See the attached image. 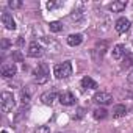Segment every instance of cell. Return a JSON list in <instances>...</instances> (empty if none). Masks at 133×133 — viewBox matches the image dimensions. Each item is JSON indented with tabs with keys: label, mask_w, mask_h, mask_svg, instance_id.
<instances>
[{
	"label": "cell",
	"mask_w": 133,
	"mask_h": 133,
	"mask_svg": "<svg viewBox=\"0 0 133 133\" xmlns=\"http://www.w3.org/2000/svg\"><path fill=\"white\" fill-rule=\"evenodd\" d=\"M35 75V80L38 82V85H44L49 82V77H50V71H49V66L45 63H39L36 66V69L33 72Z\"/></svg>",
	"instance_id": "obj_1"
},
{
	"label": "cell",
	"mask_w": 133,
	"mask_h": 133,
	"mask_svg": "<svg viewBox=\"0 0 133 133\" xmlns=\"http://www.w3.org/2000/svg\"><path fill=\"white\" fill-rule=\"evenodd\" d=\"M53 74L56 78H69L72 75V64L71 61H64L61 64H56L55 68H53Z\"/></svg>",
	"instance_id": "obj_2"
},
{
	"label": "cell",
	"mask_w": 133,
	"mask_h": 133,
	"mask_svg": "<svg viewBox=\"0 0 133 133\" xmlns=\"http://www.w3.org/2000/svg\"><path fill=\"white\" fill-rule=\"evenodd\" d=\"M0 103H2V111H3V113H10V111H13V108H14V105H16V102H14V96H13L11 92H8V91L2 92V97H0Z\"/></svg>",
	"instance_id": "obj_3"
},
{
	"label": "cell",
	"mask_w": 133,
	"mask_h": 133,
	"mask_svg": "<svg viewBox=\"0 0 133 133\" xmlns=\"http://www.w3.org/2000/svg\"><path fill=\"white\" fill-rule=\"evenodd\" d=\"M94 102L99 103V105H110L113 102V96L110 92H105V91H99L94 94Z\"/></svg>",
	"instance_id": "obj_4"
},
{
	"label": "cell",
	"mask_w": 133,
	"mask_h": 133,
	"mask_svg": "<svg viewBox=\"0 0 133 133\" xmlns=\"http://www.w3.org/2000/svg\"><path fill=\"white\" fill-rule=\"evenodd\" d=\"M130 27H131V24H130V21L127 19V17H119L117 21H116V24H114V30L117 31V33H127L128 30H130Z\"/></svg>",
	"instance_id": "obj_5"
},
{
	"label": "cell",
	"mask_w": 133,
	"mask_h": 133,
	"mask_svg": "<svg viewBox=\"0 0 133 133\" xmlns=\"http://www.w3.org/2000/svg\"><path fill=\"white\" fill-rule=\"evenodd\" d=\"M42 53H44V49L41 47V44H38V42H31V44L28 45L27 55H28L30 58H39V56H42Z\"/></svg>",
	"instance_id": "obj_6"
},
{
	"label": "cell",
	"mask_w": 133,
	"mask_h": 133,
	"mask_svg": "<svg viewBox=\"0 0 133 133\" xmlns=\"http://www.w3.org/2000/svg\"><path fill=\"white\" fill-rule=\"evenodd\" d=\"M16 74H17V68H16L14 63H8V64H3L2 66V75L5 78H11Z\"/></svg>",
	"instance_id": "obj_7"
},
{
	"label": "cell",
	"mask_w": 133,
	"mask_h": 133,
	"mask_svg": "<svg viewBox=\"0 0 133 133\" xmlns=\"http://www.w3.org/2000/svg\"><path fill=\"white\" fill-rule=\"evenodd\" d=\"M59 102H61V105H66V107L75 105V96L69 91H64L59 94Z\"/></svg>",
	"instance_id": "obj_8"
},
{
	"label": "cell",
	"mask_w": 133,
	"mask_h": 133,
	"mask_svg": "<svg viewBox=\"0 0 133 133\" xmlns=\"http://www.w3.org/2000/svg\"><path fill=\"white\" fill-rule=\"evenodd\" d=\"M56 99V91L55 89H50V91H45L41 94V102L44 105H52Z\"/></svg>",
	"instance_id": "obj_9"
},
{
	"label": "cell",
	"mask_w": 133,
	"mask_h": 133,
	"mask_svg": "<svg viewBox=\"0 0 133 133\" xmlns=\"http://www.w3.org/2000/svg\"><path fill=\"white\" fill-rule=\"evenodd\" d=\"M2 24L6 30H16V22L10 13H2Z\"/></svg>",
	"instance_id": "obj_10"
},
{
	"label": "cell",
	"mask_w": 133,
	"mask_h": 133,
	"mask_svg": "<svg viewBox=\"0 0 133 133\" xmlns=\"http://www.w3.org/2000/svg\"><path fill=\"white\" fill-rule=\"evenodd\" d=\"M125 50H127V49H125L124 44H116V45L113 47V52H111V53H113V58H114V59H122V58L125 56V53H127Z\"/></svg>",
	"instance_id": "obj_11"
},
{
	"label": "cell",
	"mask_w": 133,
	"mask_h": 133,
	"mask_svg": "<svg viewBox=\"0 0 133 133\" xmlns=\"http://www.w3.org/2000/svg\"><path fill=\"white\" fill-rule=\"evenodd\" d=\"M82 42H83V35H80V33H72V35L68 36V44L71 47H77Z\"/></svg>",
	"instance_id": "obj_12"
},
{
	"label": "cell",
	"mask_w": 133,
	"mask_h": 133,
	"mask_svg": "<svg viewBox=\"0 0 133 133\" xmlns=\"http://www.w3.org/2000/svg\"><path fill=\"white\" fill-rule=\"evenodd\" d=\"M127 6V2H124V0H119V2H113L108 5V10L113 11V13H121L122 10H125Z\"/></svg>",
	"instance_id": "obj_13"
},
{
	"label": "cell",
	"mask_w": 133,
	"mask_h": 133,
	"mask_svg": "<svg viewBox=\"0 0 133 133\" xmlns=\"http://www.w3.org/2000/svg\"><path fill=\"white\" fill-rule=\"evenodd\" d=\"M111 113H113V117H122L127 114V107L125 105H116V107H113Z\"/></svg>",
	"instance_id": "obj_14"
},
{
	"label": "cell",
	"mask_w": 133,
	"mask_h": 133,
	"mask_svg": "<svg viewBox=\"0 0 133 133\" xmlns=\"http://www.w3.org/2000/svg\"><path fill=\"white\" fill-rule=\"evenodd\" d=\"M82 86H83L85 89H96V88H97V83H96L91 77H85V78L82 80Z\"/></svg>",
	"instance_id": "obj_15"
},
{
	"label": "cell",
	"mask_w": 133,
	"mask_h": 133,
	"mask_svg": "<svg viewBox=\"0 0 133 133\" xmlns=\"http://www.w3.org/2000/svg\"><path fill=\"white\" fill-rule=\"evenodd\" d=\"M107 116H108V111H107L105 108H97V110H94V119L102 121V119H105Z\"/></svg>",
	"instance_id": "obj_16"
},
{
	"label": "cell",
	"mask_w": 133,
	"mask_h": 133,
	"mask_svg": "<svg viewBox=\"0 0 133 133\" xmlns=\"http://www.w3.org/2000/svg\"><path fill=\"white\" fill-rule=\"evenodd\" d=\"M49 28H50V31L58 33V31H61V30H63V24H61L59 21H52V22L49 24Z\"/></svg>",
	"instance_id": "obj_17"
},
{
	"label": "cell",
	"mask_w": 133,
	"mask_h": 133,
	"mask_svg": "<svg viewBox=\"0 0 133 133\" xmlns=\"http://www.w3.org/2000/svg\"><path fill=\"white\" fill-rule=\"evenodd\" d=\"M131 64H133V55L125 53V56H124V63H122V68H130Z\"/></svg>",
	"instance_id": "obj_18"
},
{
	"label": "cell",
	"mask_w": 133,
	"mask_h": 133,
	"mask_svg": "<svg viewBox=\"0 0 133 133\" xmlns=\"http://www.w3.org/2000/svg\"><path fill=\"white\" fill-rule=\"evenodd\" d=\"M35 133H50V127L49 125H38L35 128Z\"/></svg>",
	"instance_id": "obj_19"
},
{
	"label": "cell",
	"mask_w": 133,
	"mask_h": 133,
	"mask_svg": "<svg viewBox=\"0 0 133 133\" xmlns=\"http://www.w3.org/2000/svg\"><path fill=\"white\" fill-rule=\"evenodd\" d=\"M8 6L10 8H21L22 6V2H19V0H10V2H8Z\"/></svg>",
	"instance_id": "obj_20"
},
{
	"label": "cell",
	"mask_w": 133,
	"mask_h": 133,
	"mask_svg": "<svg viewBox=\"0 0 133 133\" xmlns=\"http://www.w3.org/2000/svg\"><path fill=\"white\" fill-rule=\"evenodd\" d=\"M22 59H24V58H22L21 52H19V50H16V52L13 53V63H14V61H16V63H22Z\"/></svg>",
	"instance_id": "obj_21"
},
{
	"label": "cell",
	"mask_w": 133,
	"mask_h": 133,
	"mask_svg": "<svg viewBox=\"0 0 133 133\" xmlns=\"http://www.w3.org/2000/svg\"><path fill=\"white\" fill-rule=\"evenodd\" d=\"M82 17H83L82 11H74V13L71 14V19H72V21H80Z\"/></svg>",
	"instance_id": "obj_22"
},
{
	"label": "cell",
	"mask_w": 133,
	"mask_h": 133,
	"mask_svg": "<svg viewBox=\"0 0 133 133\" xmlns=\"http://www.w3.org/2000/svg\"><path fill=\"white\" fill-rule=\"evenodd\" d=\"M85 116V108H77V111H75V119H82Z\"/></svg>",
	"instance_id": "obj_23"
},
{
	"label": "cell",
	"mask_w": 133,
	"mask_h": 133,
	"mask_svg": "<svg viewBox=\"0 0 133 133\" xmlns=\"http://www.w3.org/2000/svg\"><path fill=\"white\" fill-rule=\"evenodd\" d=\"M21 96H22V103H24V105L30 102V94H28V92H25V91H22V94H21Z\"/></svg>",
	"instance_id": "obj_24"
},
{
	"label": "cell",
	"mask_w": 133,
	"mask_h": 133,
	"mask_svg": "<svg viewBox=\"0 0 133 133\" xmlns=\"http://www.w3.org/2000/svg\"><path fill=\"white\" fill-rule=\"evenodd\" d=\"M10 45H11V42L8 39H2V50H6Z\"/></svg>",
	"instance_id": "obj_25"
},
{
	"label": "cell",
	"mask_w": 133,
	"mask_h": 133,
	"mask_svg": "<svg viewBox=\"0 0 133 133\" xmlns=\"http://www.w3.org/2000/svg\"><path fill=\"white\" fill-rule=\"evenodd\" d=\"M58 6V3H55V2H47V8L49 10H53V8H56Z\"/></svg>",
	"instance_id": "obj_26"
},
{
	"label": "cell",
	"mask_w": 133,
	"mask_h": 133,
	"mask_svg": "<svg viewBox=\"0 0 133 133\" xmlns=\"http://www.w3.org/2000/svg\"><path fill=\"white\" fill-rule=\"evenodd\" d=\"M17 45H19V47H21V45H24V38H22V36L17 39Z\"/></svg>",
	"instance_id": "obj_27"
},
{
	"label": "cell",
	"mask_w": 133,
	"mask_h": 133,
	"mask_svg": "<svg viewBox=\"0 0 133 133\" xmlns=\"http://www.w3.org/2000/svg\"><path fill=\"white\" fill-rule=\"evenodd\" d=\"M128 80H130V82H133V72L130 74V77H128Z\"/></svg>",
	"instance_id": "obj_28"
},
{
	"label": "cell",
	"mask_w": 133,
	"mask_h": 133,
	"mask_svg": "<svg viewBox=\"0 0 133 133\" xmlns=\"http://www.w3.org/2000/svg\"><path fill=\"white\" fill-rule=\"evenodd\" d=\"M2 133H8V130H2Z\"/></svg>",
	"instance_id": "obj_29"
},
{
	"label": "cell",
	"mask_w": 133,
	"mask_h": 133,
	"mask_svg": "<svg viewBox=\"0 0 133 133\" xmlns=\"http://www.w3.org/2000/svg\"><path fill=\"white\" fill-rule=\"evenodd\" d=\"M131 38H133V25H131Z\"/></svg>",
	"instance_id": "obj_30"
}]
</instances>
